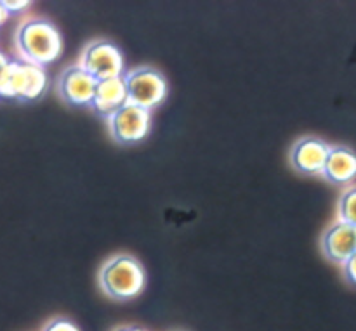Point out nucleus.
I'll use <instances>...</instances> for the list:
<instances>
[{
    "instance_id": "obj_13",
    "label": "nucleus",
    "mask_w": 356,
    "mask_h": 331,
    "mask_svg": "<svg viewBox=\"0 0 356 331\" xmlns=\"http://www.w3.org/2000/svg\"><path fill=\"white\" fill-rule=\"evenodd\" d=\"M42 331H80V330L76 328L72 321H68V319L58 318V319H52V321L49 323V325Z\"/></svg>"
},
{
    "instance_id": "obj_7",
    "label": "nucleus",
    "mask_w": 356,
    "mask_h": 331,
    "mask_svg": "<svg viewBox=\"0 0 356 331\" xmlns=\"http://www.w3.org/2000/svg\"><path fill=\"white\" fill-rule=\"evenodd\" d=\"M97 80L80 65L63 69L58 80V92L65 103L72 106H90L96 94Z\"/></svg>"
},
{
    "instance_id": "obj_9",
    "label": "nucleus",
    "mask_w": 356,
    "mask_h": 331,
    "mask_svg": "<svg viewBox=\"0 0 356 331\" xmlns=\"http://www.w3.org/2000/svg\"><path fill=\"white\" fill-rule=\"evenodd\" d=\"M322 252L329 260L346 264L356 253V228L348 222L337 221L323 232Z\"/></svg>"
},
{
    "instance_id": "obj_5",
    "label": "nucleus",
    "mask_w": 356,
    "mask_h": 331,
    "mask_svg": "<svg viewBox=\"0 0 356 331\" xmlns=\"http://www.w3.org/2000/svg\"><path fill=\"white\" fill-rule=\"evenodd\" d=\"M80 66L97 82L110 78H120L125 75L124 54L110 40H94L83 49Z\"/></svg>"
},
{
    "instance_id": "obj_14",
    "label": "nucleus",
    "mask_w": 356,
    "mask_h": 331,
    "mask_svg": "<svg viewBox=\"0 0 356 331\" xmlns=\"http://www.w3.org/2000/svg\"><path fill=\"white\" fill-rule=\"evenodd\" d=\"M2 6L9 14H16L28 9V7H30V2H26V0H2Z\"/></svg>"
},
{
    "instance_id": "obj_6",
    "label": "nucleus",
    "mask_w": 356,
    "mask_h": 331,
    "mask_svg": "<svg viewBox=\"0 0 356 331\" xmlns=\"http://www.w3.org/2000/svg\"><path fill=\"white\" fill-rule=\"evenodd\" d=\"M106 121L115 142L124 146L138 144L148 135L152 127V111L127 103Z\"/></svg>"
},
{
    "instance_id": "obj_15",
    "label": "nucleus",
    "mask_w": 356,
    "mask_h": 331,
    "mask_svg": "<svg viewBox=\"0 0 356 331\" xmlns=\"http://www.w3.org/2000/svg\"><path fill=\"white\" fill-rule=\"evenodd\" d=\"M344 276L351 285H356V253L344 264Z\"/></svg>"
},
{
    "instance_id": "obj_4",
    "label": "nucleus",
    "mask_w": 356,
    "mask_h": 331,
    "mask_svg": "<svg viewBox=\"0 0 356 331\" xmlns=\"http://www.w3.org/2000/svg\"><path fill=\"white\" fill-rule=\"evenodd\" d=\"M125 87H127L129 103L143 110L152 111L160 106L167 97V80L156 68L152 66H138L125 71Z\"/></svg>"
},
{
    "instance_id": "obj_11",
    "label": "nucleus",
    "mask_w": 356,
    "mask_h": 331,
    "mask_svg": "<svg viewBox=\"0 0 356 331\" xmlns=\"http://www.w3.org/2000/svg\"><path fill=\"white\" fill-rule=\"evenodd\" d=\"M323 177L329 183L344 186L356 179V153L344 146H332L327 158Z\"/></svg>"
},
{
    "instance_id": "obj_10",
    "label": "nucleus",
    "mask_w": 356,
    "mask_h": 331,
    "mask_svg": "<svg viewBox=\"0 0 356 331\" xmlns=\"http://www.w3.org/2000/svg\"><path fill=\"white\" fill-rule=\"evenodd\" d=\"M129 103L127 87H125L124 76L120 78L101 80L96 85V94L90 108L96 111L99 117L108 118L117 113L120 108H124Z\"/></svg>"
},
{
    "instance_id": "obj_1",
    "label": "nucleus",
    "mask_w": 356,
    "mask_h": 331,
    "mask_svg": "<svg viewBox=\"0 0 356 331\" xmlns=\"http://www.w3.org/2000/svg\"><path fill=\"white\" fill-rule=\"evenodd\" d=\"M16 47L23 61L44 68L61 56L63 38L51 21L31 17L17 28Z\"/></svg>"
},
{
    "instance_id": "obj_18",
    "label": "nucleus",
    "mask_w": 356,
    "mask_h": 331,
    "mask_svg": "<svg viewBox=\"0 0 356 331\" xmlns=\"http://www.w3.org/2000/svg\"><path fill=\"white\" fill-rule=\"evenodd\" d=\"M115 331H146V330L138 328V326H122V328H117Z\"/></svg>"
},
{
    "instance_id": "obj_12",
    "label": "nucleus",
    "mask_w": 356,
    "mask_h": 331,
    "mask_svg": "<svg viewBox=\"0 0 356 331\" xmlns=\"http://www.w3.org/2000/svg\"><path fill=\"white\" fill-rule=\"evenodd\" d=\"M337 215H339V221L348 222L356 228V187H350L341 194Z\"/></svg>"
},
{
    "instance_id": "obj_16",
    "label": "nucleus",
    "mask_w": 356,
    "mask_h": 331,
    "mask_svg": "<svg viewBox=\"0 0 356 331\" xmlns=\"http://www.w3.org/2000/svg\"><path fill=\"white\" fill-rule=\"evenodd\" d=\"M7 65H9V59H7L6 56H3L2 52H0V76H2L3 69L7 68Z\"/></svg>"
},
{
    "instance_id": "obj_17",
    "label": "nucleus",
    "mask_w": 356,
    "mask_h": 331,
    "mask_svg": "<svg viewBox=\"0 0 356 331\" xmlns=\"http://www.w3.org/2000/svg\"><path fill=\"white\" fill-rule=\"evenodd\" d=\"M7 16H9V12H7L6 9H3V6H2V2H0V24L3 23V21L7 19Z\"/></svg>"
},
{
    "instance_id": "obj_2",
    "label": "nucleus",
    "mask_w": 356,
    "mask_h": 331,
    "mask_svg": "<svg viewBox=\"0 0 356 331\" xmlns=\"http://www.w3.org/2000/svg\"><path fill=\"white\" fill-rule=\"evenodd\" d=\"M97 281L108 297L125 302L143 294L146 287V273L136 257L120 253L108 259L101 266Z\"/></svg>"
},
{
    "instance_id": "obj_3",
    "label": "nucleus",
    "mask_w": 356,
    "mask_h": 331,
    "mask_svg": "<svg viewBox=\"0 0 356 331\" xmlns=\"http://www.w3.org/2000/svg\"><path fill=\"white\" fill-rule=\"evenodd\" d=\"M47 87L44 68L23 59H13L0 76V97L19 101H35Z\"/></svg>"
},
{
    "instance_id": "obj_8",
    "label": "nucleus",
    "mask_w": 356,
    "mask_h": 331,
    "mask_svg": "<svg viewBox=\"0 0 356 331\" xmlns=\"http://www.w3.org/2000/svg\"><path fill=\"white\" fill-rule=\"evenodd\" d=\"M332 146L315 135L299 139L291 149V165L302 176H323Z\"/></svg>"
}]
</instances>
